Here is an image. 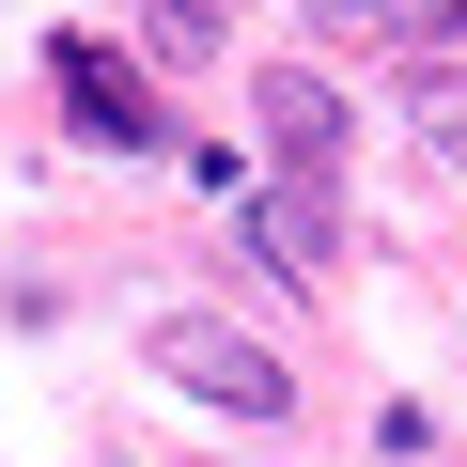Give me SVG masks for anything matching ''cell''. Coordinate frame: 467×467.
Listing matches in <instances>:
<instances>
[{
    "instance_id": "cell-2",
    "label": "cell",
    "mask_w": 467,
    "mask_h": 467,
    "mask_svg": "<svg viewBox=\"0 0 467 467\" xmlns=\"http://www.w3.org/2000/svg\"><path fill=\"white\" fill-rule=\"evenodd\" d=\"M47 78H63L78 140H109V156H140V140H156V78H140L109 32H63V47H47Z\"/></svg>"
},
{
    "instance_id": "cell-3",
    "label": "cell",
    "mask_w": 467,
    "mask_h": 467,
    "mask_svg": "<svg viewBox=\"0 0 467 467\" xmlns=\"http://www.w3.org/2000/svg\"><path fill=\"white\" fill-rule=\"evenodd\" d=\"M234 250H250V265H281V281H327V250H343V218H327V187L265 171V187H250V218H234Z\"/></svg>"
},
{
    "instance_id": "cell-1",
    "label": "cell",
    "mask_w": 467,
    "mask_h": 467,
    "mask_svg": "<svg viewBox=\"0 0 467 467\" xmlns=\"http://www.w3.org/2000/svg\"><path fill=\"white\" fill-rule=\"evenodd\" d=\"M140 358H156L187 405H218V420H281V405H296L281 343H250L234 312H156V327H140Z\"/></svg>"
},
{
    "instance_id": "cell-5",
    "label": "cell",
    "mask_w": 467,
    "mask_h": 467,
    "mask_svg": "<svg viewBox=\"0 0 467 467\" xmlns=\"http://www.w3.org/2000/svg\"><path fill=\"white\" fill-rule=\"evenodd\" d=\"M405 125L436 171H467V63H405Z\"/></svg>"
},
{
    "instance_id": "cell-4",
    "label": "cell",
    "mask_w": 467,
    "mask_h": 467,
    "mask_svg": "<svg viewBox=\"0 0 467 467\" xmlns=\"http://www.w3.org/2000/svg\"><path fill=\"white\" fill-rule=\"evenodd\" d=\"M265 156H281L296 187H327V171H343V94L296 78V63H265Z\"/></svg>"
}]
</instances>
